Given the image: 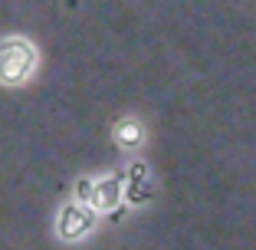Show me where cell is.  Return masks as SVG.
<instances>
[{
    "label": "cell",
    "instance_id": "6da1fadb",
    "mask_svg": "<svg viewBox=\"0 0 256 250\" xmlns=\"http://www.w3.org/2000/svg\"><path fill=\"white\" fill-rule=\"evenodd\" d=\"M89 214L86 211H69V224H72V230H69V237H76V234H82L86 227H89Z\"/></svg>",
    "mask_w": 256,
    "mask_h": 250
}]
</instances>
